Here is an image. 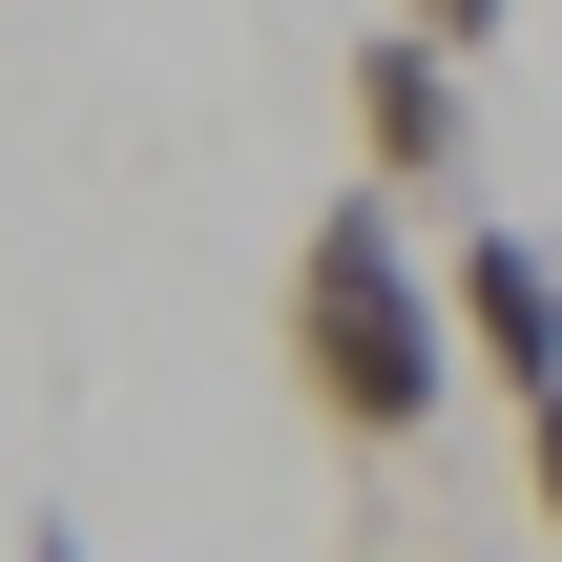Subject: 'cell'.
Returning <instances> with one entry per match:
<instances>
[{"label":"cell","instance_id":"obj_6","mask_svg":"<svg viewBox=\"0 0 562 562\" xmlns=\"http://www.w3.org/2000/svg\"><path fill=\"white\" fill-rule=\"evenodd\" d=\"M21 562H104V542H83V521H21Z\"/></svg>","mask_w":562,"mask_h":562},{"label":"cell","instance_id":"obj_1","mask_svg":"<svg viewBox=\"0 0 562 562\" xmlns=\"http://www.w3.org/2000/svg\"><path fill=\"white\" fill-rule=\"evenodd\" d=\"M292 396L355 438V459H417L438 396H459V334H438V250L396 229V188H334L292 229Z\"/></svg>","mask_w":562,"mask_h":562},{"label":"cell","instance_id":"obj_4","mask_svg":"<svg viewBox=\"0 0 562 562\" xmlns=\"http://www.w3.org/2000/svg\"><path fill=\"white\" fill-rule=\"evenodd\" d=\"M501 21H521V0H396V42H438V63H480Z\"/></svg>","mask_w":562,"mask_h":562},{"label":"cell","instance_id":"obj_3","mask_svg":"<svg viewBox=\"0 0 562 562\" xmlns=\"http://www.w3.org/2000/svg\"><path fill=\"white\" fill-rule=\"evenodd\" d=\"M355 167H375V188H396V209H417V188H459V167H480V104H459V63H438V42H396V21H375V42H355Z\"/></svg>","mask_w":562,"mask_h":562},{"label":"cell","instance_id":"obj_2","mask_svg":"<svg viewBox=\"0 0 562 562\" xmlns=\"http://www.w3.org/2000/svg\"><path fill=\"white\" fill-rule=\"evenodd\" d=\"M438 334H459V375L521 417V396H562V250L542 229H459L438 250Z\"/></svg>","mask_w":562,"mask_h":562},{"label":"cell","instance_id":"obj_5","mask_svg":"<svg viewBox=\"0 0 562 562\" xmlns=\"http://www.w3.org/2000/svg\"><path fill=\"white\" fill-rule=\"evenodd\" d=\"M521 521L562 542V396H521Z\"/></svg>","mask_w":562,"mask_h":562}]
</instances>
